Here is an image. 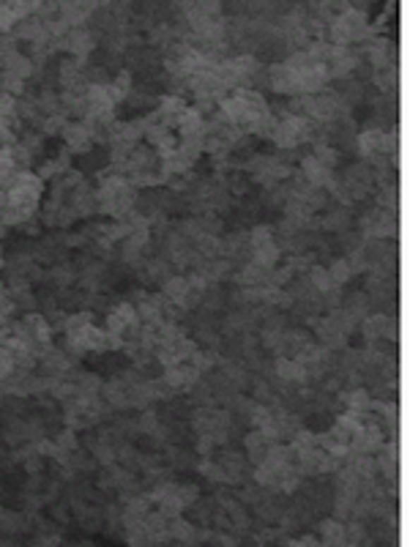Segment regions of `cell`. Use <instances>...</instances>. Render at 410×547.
Masks as SVG:
<instances>
[{
    "instance_id": "obj_1",
    "label": "cell",
    "mask_w": 410,
    "mask_h": 547,
    "mask_svg": "<svg viewBox=\"0 0 410 547\" xmlns=\"http://www.w3.org/2000/svg\"><path fill=\"white\" fill-rule=\"evenodd\" d=\"M367 17L361 11H342L334 20V25H331V36H334L337 47H345L350 42H361V39H367Z\"/></svg>"
},
{
    "instance_id": "obj_2",
    "label": "cell",
    "mask_w": 410,
    "mask_h": 547,
    "mask_svg": "<svg viewBox=\"0 0 410 547\" xmlns=\"http://www.w3.org/2000/svg\"><path fill=\"white\" fill-rule=\"evenodd\" d=\"M364 334H367V339H391L397 334V326H394L391 317L372 315V317H367V323H364Z\"/></svg>"
},
{
    "instance_id": "obj_3",
    "label": "cell",
    "mask_w": 410,
    "mask_h": 547,
    "mask_svg": "<svg viewBox=\"0 0 410 547\" xmlns=\"http://www.w3.org/2000/svg\"><path fill=\"white\" fill-rule=\"evenodd\" d=\"M277 372H279V378L284 383H301L306 378V367H303L301 361H290V358L277 361Z\"/></svg>"
},
{
    "instance_id": "obj_4",
    "label": "cell",
    "mask_w": 410,
    "mask_h": 547,
    "mask_svg": "<svg viewBox=\"0 0 410 547\" xmlns=\"http://www.w3.org/2000/svg\"><path fill=\"white\" fill-rule=\"evenodd\" d=\"M320 534H323L325 542H331V545H345V526H339L337 520H325L320 526Z\"/></svg>"
}]
</instances>
